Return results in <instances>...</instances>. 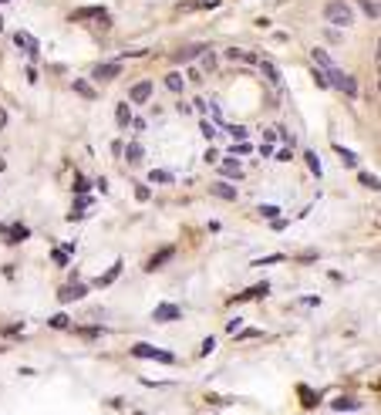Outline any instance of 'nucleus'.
I'll return each instance as SVG.
<instances>
[{
	"label": "nucleus",
	"mask_w": 381,
	"mask_h": 415,
	"mask_svg": "<svg viewBox=\"0 0 381 415\" xmlns=\"http://www.w3.org/2000/svg\"><path fill=\"white\" fill-rule=\"evenodd\" d=\"M324 21H331L334 27H351L354 24V11H351L348 0H331L324 7Z\"/></svg>",
	"instance_id": "obj_1"
},
{
	"label": "nucleus",
	"mask_w": 381,
	"mask_h": 415,
	"mask_svg": "<svg viewBox=\"0 0 381 415\" xmlns=\"http://www.w3.org/2000/svg\"><path fill=\"white\" fill-rule=\"evenodd\" d=\"M324 75H327V85H334V88H341L344 95H348V98H358V81L351 78L348 71H341L337 64H331V67L324 71Z\"/></svg>",
	"instance_id": "obj_2"
},
{
	"label": "nucleus",
	"mask_w": 381,
	"mask_h": 415,
	"mask_svg": "<svg viewBox=\"0 0 381 415\" xmlns=\"http://www.w3.org/2000/svg\"><path fill=\"white\" fill-rule=\"evenodd\" d=\"M132 355L135 358H148V361H162V365H172L176 361V355H169V351H162V348H152V344H132Z\"/></svg>",
	"instance_id": "obj_3"
},
{
	"label": "nucleus",
	"mask_w": 381,
	"mask_h": 415,
	"mask_svg": "<svg viewBox=\"0 0 381 415\" xmlns=\"http://www.w3.org/2000/svg\"><path fill=\"white\" fill-rule=\"evenodd\" d=\"M179 317H182L179 304H156V311H152V321H156V324H169V321H179Z\"/></svg>",
	"instance_id": "obj_4"
},
{
	"label": "nucleus",
	"mask_w": 381,
	"mask_h": 415,
	"mask_svg": "<svg viewBox=\"0 0 381 415\" xmlns=\"http://www.w3.org/2000/svg\"><path fill=\"white\" fill-rule=\"evenodd\" d=\"M14 44L21 47L24 54H31V57L41 54V44H37V37H34V34H27V31H14Z\"/></svg>",
	"instance_id": "obj_5"
},
{
	"label": "nucleus",
	"mask_w": 381,
	"mask_h": 415,
	"mask_svg": "<svg viewBox=\"0 0 381 415\" xmlns=\"http://www.w3.org/2000/svg\"><path fill=\"white\" fill-rule=\"evenodd\" d=\"M270 294V284L263 281V284H253L250 291H243V294H236V297H230V304H243V301H257V297H267Z\"/></svg>",
	"instance_id": "obj_6"
},
{
	"label": "nucleus",
	"mask_w": 381,
	"mask_h": 415,
	"mask_svg": "<svg viewBox=\"0 0 381 415\" xmlns=\"http://www.w3.org/2000/svg\"><path fill=\"white\" fill-rule=\"evenodd\" d=\"M118 75H122V61H108V64H98L91 71V78H98V81H112Z\"/></svg>",
	"instance_id": "obj_7"
},
{
	"label": "nucleus",
	"mask_w": 381,
	"mask_h": 415,
	"mask_svg": "<svg viewBox=\"0 0 381 415\" xmlns=\"http://www.w3.org/2000/svg\"><path fill=\"white\" fill-rule=\"evenodd\" d=\"M148 98H152V81H138V85H132L128 101H135V105H145Z\"/></svg>",
	"instance_id": "obj_8"
},
{
	"label": "nucleus",
	"mask_w": 381,
	"mask_h": 415,
	"mask_svg": "<svg viewBox=\"0 0 381 415\" xmlns=\"http://www.w3.org/2000/svg\"><path fill=\"white\" fill-rule=\"evenodd\" d=\"M85 294H88V287H85V284H67L64 291L57 294V301H61V304H71V301H81Z\"/></svg>",
	"instance_id": "obj_9"
},
{
	"label": "nucleus",
	"mask_w": 381,
	"mask_h": 415,
	"mask_svg": "<svg viewBox=\"0 0 381 415\" xmlns=\"http://www.w3.org/2000/svg\"><path fill=\"white\" fill-rule=\"evenodd\" d=\"M172 257H176V247H162L159 253H152V257H148L145 270H159V267H166V260H172Z\"/></svg>",
	"instance_id": "obj_10"
},
{
	"label": "nucleus",
	"mask_w": 381,
	"mask_h": 415,
	"mask_svg": "<svg viewBox=\"0 0 381 415\" xmlns=\"http://www.w3.org/2000/svg\"><path fill=\"white\" fill-rule=\"evenodd\" d=\"M209 192L226 202H236V186H230V182H209Z\"/></svg>",
	"instance_id": "obj_11"
},
{
	"label": "nucleus",
	"mask_w": 381,
	"mask_h": 415,
	"mask_svg": "<svg viewBox=\"0 0 381 415\" xmlns=\"http://www.w3.org/2000/svg\"><path fill=\"white\" fill-rule=\"evenodd\" d=\"M88 17H101V21H105L108 11H105V7H78V11L71 14V21H88Z\"/></svg>",
	"instance_id": "obj_12"
},
{
	"label": "nucleus",
	"mask_w": 381,
	"mask_h": 415,
	"mask_svg": "<svg viewBox=\"0 0 381 415\" xmlns=\"http://www.w3.org/2000/svg\"><path fill=\"white\" fill-rule=\"evenodd\" d=\"M219 172H223L226 179H243V166H240L236 159H226L223 166H219Z\"/></svg>",
	"instance_id": "obj_13"
},
{
	"label": "nucleus",
	"mask_w": 381,
	"mask_h": 415,
	"mask_svg": "<svg viewBox=\"0 0 381 415\" xmlns=\"http://www.w3.org/2000/svg\"><path fill=\"white\" fill-rule=\"evenodd\" d=\"M260 71L267 75V81H270V85H277V88L283 85V75L277 71V64H270V61H260Z\"/></svg>",
	"instance_id": "obj_14"
},
{
	"label": "nucleus",
	"mask_w": 381,
	"mask_h": 415,
	"mask_svg": "<svg viewBox=\"0 0 381 415\" xmlns=\"http://www.w3.org/2000/svg\"><path fill=\"white\" fill-rule=\"evenodd\" d=\"M4 233H7V243H21V240H27V236H31V230H27L24 223H17V226H7Z\"/></svg>",
	"instance_id": "obj_15"
},
{
	"label": "nucleus",
	"mask_w": 381,
	"mask_h": 415,
	"mask_svg": "<svg viewBox=\"0 0 381 415\" xmlns=\"http://www.w3.org/2000/svg\"><path fill=\"white\" fill-rule=\"evenodd\" d=\"M118 273H122V260H115L112 270H108V273H101L98 281H95V287H108V284H115V277H118Z\"/></svg>",
	"instance_id": "obj_16"
},
{
	"label": "nucleus",
	"mask_w": 381,
	"mask_h": 415,
	"mask_svg": "<svg viewBox=\"0 0 381 415\" xmlns=\"http://www.w3.org/2000/svg\"><path fill=\"white\" fill-rule=\"evenodd\" d=\"M115 118H118V125H122V128H128V122H132V108H128V101H118Z\"/></svg>",
	"instance_id": "obj_17"
},
{
	"label": "nucleus",
	"mask_w": 381,
	"mask_h": 415,
	"mask_svg": "<svg viewBox=\"0 0 381 415\" xmlns=\"http://www.w3.org/2000/svg\"><path fill=\"white\" fill-rule=\"evenodd\" d=\"M148 182H156V186H172V172H166V169H152V172H148Z\"/></svg>",
	"instance_id": "obj_18"
},
{
	"label": "nucleus",
	"mask_w": 381,
	"mask_h": 415,
	"mask_svg": "<svg viewBox=\"0 0 381 415\" xmlns=\"http://www.w3.org/2000/svg\"><path fill=\"white\" fill-rule=\"evenodd\" d=\"M122 152H125V159H128L132 166H138V162H142V156H145V152H142V146H138V142H128V149H122Z\"/></svg>",
	"instance_id": "obj_19"
},
{
	"label": "nucleus",
	"mask_w": 381,
	"mask_h": 415,
	"mask_svg": "<svg viewBox=\"0 0 381 415\" xmlns=\"http://www.w3.org/2000/svg\"><path fill=\"white\" fill-rule=\"evenodd\" d=\"M331 408H334V412H351V408H361V402L358 398H334Z\"/></svg>",
	"instance_id": "obj_20"
},
{
	"label": "nucleus",
	"mask_w": 381,
	"mask_h": 415,
	"mask_svg": "<svg viewBox=\"0 0 381 415\" xmlns=\"http://www.w3.org/2000/svg\"><path fill=\"white\" fill-rule=\"evenodd\" d=\"M257 210H260V216H267V220H280V206H277V202H260Z\"/></svg>",
	"instance_id": "obj_21"
},
{
	"label": "nucleus",
	"mask_w": 381,
	"mask_h": 415,
	"mask_svg": "<svg viewBox=\"0 0 381 415\" xmlns=\"http://www.w3.org/2000/svg\"><path fill=\"white\" fill-rule=\"evenodd\" d=\"M74 91H78V95H85L88 101H95V98H98V91L91 88L88 81H81V78H74Z\"/></svg>",
	"instance_id": "obj_22"
},
{
	"label": "nucleus",
	"mask_w": 381,
	"mask_h": 415,
	"mask_svg": "<svg viewBox=\"0 0 381 415\" xmlns=\"http://www.w3.org/2000/svg\"><path fill=\"white\" fill-rule=\"evenodd\" d=\"M202 51H206V44H192V47H186V51H179L176 61H192V57H199Z\"/></svg>",
	"instance_id": "obj_23"
},
{
	"label": "nucleus",
	"mask_w": 381,
	"mask_h": 415,
	"mask_svg": "<svg viewBox=\"0 0 381 415\" xmlns=\"http://www.w3.org/2000/svg\"><path fill=\"white\" fill-rule=\"evenodd\" d=\"M337 156H341V162H344V166H348V169H358V156H354V152H351V149H344V146H337Z\"/></svg>",
	"instance_id": "obj_24"
},
{
	"label": "nucleus",
	"mask_w": 381,
	"mask_h": 415,
	"mask_svg": "<svg viewBox=\"0 0 381 415\" xmlns=\"http://www.w3.org/2000/svg\"><path fill=\"white\" fill-rule=\"evenodd\" d=\"M223 128L233 135V142H247V135H250V128H243V125H223Z\"/></svg>",
	"instance_id": "obj_25"
},
{
	"label": "nucleus",
	"mask_w": 381,
	"mask_h": 415,
	"mask_svg": "<svg viewBox=\"0 0 381 415\" xmlns=\"http://www.w3.org/2000/svg\"><path fill=\"white\" fill-rule=\"evenodd\" d=\"M303 159H307V169H311L317 179H321V172H324V169H321V159H317V152H303Z\"/></svg>",
	"instance_id": "obj_26"
},
{
	"label": "nucleus",
	"mask_w": 381,
	"mask_h": 415,
	"mask_svg": "<svg viewBox=\"0 0 381 415\" xmlns=\"http://www.w3.org/2000/svg\"><path fill=\"white\" fill-rule=\"evenodd\" d=\"M182 85H186V81H182V75H176V71H172V75H166V88H169V91H176V95H179Z\"/></svg>",
	"instance_id": "obj_27"
},
{
	"label": "nucleus",
	"mask_w": 381,
	"mask_h": 415,
	"mask_svg": "<svg viewBox=\"0 0 381 415\" xmlns=\"http://www.w3.org/2000/svg\"><path fill=\"white\" fill-rule=\"evenodd\" d=\"M311 57H314V61H317L321 67H324V71H327L331 64H334V61H331V54H327V51H321V47H314V51H311Z\"/></svg>",
	"instance_id": "obj_28"
},
{
	"label": "nucleus",
	"mask_w": 381,
	"mask_h": 415,
	"mask_svg": "<svg viewBox=\"0 0 381 415\" xmlns=\"http://www.w3.org/2000/svg\"><path fill=\"white\" fill-rule=\"evenodd\" d=\"M358 7L368 14L371 21H378V14H381V11H378V4H374V0H358Z\"/></svg>",
	"instance_id": "obj_29"
},
{
	"label": "nucleus",
	"mask_w": 381,
	"mask_h": 415,
	"mask_svg": "<svg viewBox=\"0 0 381 415\" xmlns=\"http://www.w3.org/2000/svg\"><path fill=\"white\" fill-rule=\"evenodd\" d=\"M273 263H283V253H270V257L253 260V267H273Z\"/></svg>",
	"instance_id": "obj_30"
},
{
	"label": "nucleus",
	"mask_w": 381,
	"mask_h": 415,
	"mask_svg": "<svg viewBox=\"0 0 381 415\" xmlns=\"http://www.w3.org/2000/svg\"><path fill=\"white\" fill-rule=\"evenodd\" d=\"M47 324L57 327V331H64V327H71V321H67V314H54V317H47Z\"/></svg>",
	"instance_id": "obj_31"
},
{
	"label": "nucleus",
	"mask_w": 381,
	"mask_h": 415,
	"mask_svg": "<svg viewBox=\"0 0 381 415\" xmlns=\"http://www.w3.org/2000/svg\"><path fill=\"white\" fill-rule=\"evenodd\" d=\"M358 179H361V186H368V189H378V176H374V172H361Z\"/></svg>",
	"instance_id": "obj_32"
},
{
	"label": "nucleus",
	"mask_w": 381,
	"mask_h": 415,
	"mask_svg": "<svg viewBox=\"0 0 381 415\" xmlns=\"http://www.w3.org/2000/svg\"><path fill=\"white\" fill-rule=\"evenodd\" d=\"M51 257H54V263H57V267H67V263H71V253H64L61 247H57L54 253H51Z\"/></svg>",
	"instance_id": "obj_33"
},
{
	"label": "nucleus",
	"mask_w": 381,
	"mask_h": 415,
	"mask_svg": "<svg viewBox=\"0 0 381 415\" xmlns=\"http://www.w3.org/2000/svg\"><path fill=\"white\" fill-rule=\"evenodd\" d=\"M148 196H152V189L138 182V186H135V199H138V202H148Z\"/></svg>",
	"instance_id": "obj_34"
},
{
	"label": "nucleus",
	"mask_w": 381,
	"mask_h": 415,
	"mask_svg": "<svg viewBox=\"0 0 381 415\" xmlns=\"http://www.w3.org/2000/svg\"><path fill=\"white\" fill-rule=\"evenodd\" d=\"M74 334H81V337H101V327H74Z\"/></svg>",
	"instance_id": "obj_35"
},
{
	"label": "nucleus",
	"mask_w": 381,
	"mask_h": 415,
	"mask_svg": "<svg viewBox=\"0 0 381 415\" xmlns=\"http://www.w3.org/2000/svg\"><path fill=\"white\" fill-rule=\"evenodd\" d=\"M273 159H277V162H290V159H293V149H290V146H283Z\"/></svg>",
	"instance_id": "obj_36"
},
{
	"label": "nucleus",
	"mask_w": 381,
	"mask_h": 415,
	"mask_svg": "<svg viewBox=\"0 0 381 415\" xmlns=\"http://www.w3.org/2000/svg\"><path fill=\"white\" fill-rule=\"evenodd\" d=\"M88 186H91V182L85 179V176H78V179H74V192H78V196H85V192H88Z\"/></svg>",
	"instance_id": "obj_37"
},
{
	"label": "nucleus",
	"mask_w": 381,
	"mask_h": 415,
	"mask_svg": "<svg viewBox=\"0 0 381 415\" xmlns=\"http://www.w3.org/2000/svg\"><path fill=\"white\" fill-rule=\"evenodd\" d=\"M216 351V341L213 337H206V341H202V348H199V355H213Z\"/></svg>",
	"instance_id": "obj_38"
},
{
	"label": "nucleus",
	"mask_w": 381,
	"mask_h": 415,
	"mask_svg": "<svg viewBox=\"0 0 381 415\" xmlns=\"http://www.w3.org/2000/svg\"><path fill=\"white\" fill-rule=\"evenodd\" d=\"M247 152H250L247 142H233V152H230V156H247Z\"/></svg>",
	"instance_id": "obj_39"
},
{
	"label": "nucleus",
	"mask_w": 381,
	"mask_h": 415,
	"mask_svg": "<svg viewBox=\"0 0 381 415\" xmlns=\"http://www.w3.org/2000/svg\"><path fill=\"white\" fill-rule=\"evenodd\" d=\"M199 132L206 135V139H213V135L219 132V128H216V125H209V122H202V125H199Z\"/></svg>",
	"instance_id": "obj_40"
},
{
	"label": "nucleus",
	"mask_w": 381,
	"mask_h": 415,
	"mask_svg": "<svg viewBox=\"0 0 381 415\" xmlns=\"http://www.w3.org/2000/svg\"><path fill=\"white\" fill-rule=\"evenodd\" d=\"M240 324H243V317H233V321L226 324V331H230V334H236V331H240Z\"/></svg>",
	"instance_id": "obj_41"
},
{
	"label": "nucleus",
	"mask_w": 381,
	"mask_h": 415,
	"mask_svg": "<svg viewBox=\"0 0 381 415\" xmlns=\"http://www.w3.org/2000/svg\"><path fill=\"white\" fill-rule=\"evenodd\" d=\"M206 162H219V152H216V149H213V146L206 149Z\"/></svg>",
	"instance_id": "obj_42"
},
{
	"label": "nucleus",
	"mask_w": 381,
	"mask_h": 415,
	"mask_svg": "<svg viewBox=\"0 0 381 415\" xmlns=\"http://www.w3.org/2000/svg\"><path fill=\"white\" fill-rule=\"evenodd\" d=\"M314 81L321 85V88H327V75H324V71H314Z\"/></svg>",
	"instance_id": "obj_43"
},
{
	"label": "nucleus",
	"mask_w": 381,
	"mask_h": 415,
	"mask_svg": "<svg viewBox=\"0 0 381 415\" xmlns=\"http://www.w3.org/2000/svg\"><path fill=\"white\" fill-rule=\"evenodd\" d=\"M300 395H303V405H314V402H317V398H314L311 392H307V388H300Z\"/></svg>",
	"instance_id": "obj_44"
},
{
	"label": "nucleus",
	"mask_w": 381,
	"mask_h": 415,
	"mask_svg": "<svg viewBox=\"0 0 381 415\" xmlns=\"http://www.w3.org/2000/svg\"><path fill=\"white\" fill-rule=\"evenodd\" d=\"M7 128V108H0V132Z\"/></svg>",
	"instance_id": "obj_45"
},
{
	"label": "nucleus",
	"mask_w": 381,
	"mask_h": 415,
	"mask_svg": "<svg viewBox=\"0 0 381 415\" xmlns=\"http://www.w3.org/2000/svg\"><path fill=\"white\" fill-rule=\"evenodd\" d=\"M4 169H7V162H4V159H0V172H4Z\"/></svg>",
	"instance_id": "obj_46"
},
{
	"label": "nucleus",
	"mask_w": 381,
	"mask_h": 415,
	"mask_svg": "<svg viewBox=\"0 0 381 415\" xmlns=\"http://www.w3.org/2000/svg\"><path fill=\"white\" fill-rule=\"evenodd\" d=\"M0 4H4V0H0Z\"/></svg>",
	"instance_id": "obj_47"
}]
</instances>
